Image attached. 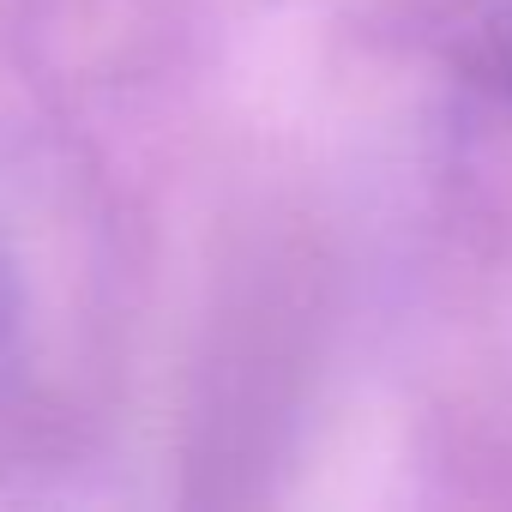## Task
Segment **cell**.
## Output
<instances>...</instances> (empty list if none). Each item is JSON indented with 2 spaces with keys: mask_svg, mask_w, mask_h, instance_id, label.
I'll list each match as a JSON object with an SVG mask.
<instances>
[{
  "mask_svg": "<svg viewBox=\"0 0 512 512\" xmlns=\"http://www.w3.org/2000/svg\"><path fill=\"white\" fill-rule=\"evenodd\" d=\"M476 55H482V73L512 97V0H488L482 31H476Z\"/></svg>",
  "mask_w": 512,
  "mask_h": 512,
  "instance_id": "cell-1",
  "label": "cell"
},
{
  "mask_svg": "<svg viewBox=\"0 0 512 512\" xmlns=\"http://www.w3.org/2000/svg\"><path fill=\"white\" fill-rule=\"evenodd\" d=\"M0 344H7V308H0Z\"/></svg>",
  "mask_w": 512,
  "mask_h": 512,
  "instance_id": "cell-2",
  "label": "cell"
}]
</instances>
